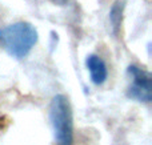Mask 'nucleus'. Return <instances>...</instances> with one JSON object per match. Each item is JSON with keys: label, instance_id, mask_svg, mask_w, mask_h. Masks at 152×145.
Here are the masks:
<instances>
[{"label": "nucleus", "instance_id": "f257e3e1", "mask_svg": "<svg viewBox=\"0 0 152 145\" xmlns=\"http://www.w3.org/2000/svg\"><path fill=\"white\" fill-rule=\"evenodd\" d=\"M36 41L37 31L26 21H18L0 29V44L12 57H26Z\"/></svg>", "mask_w": 152, "mask_h": 145}, {"label": "nucleus", "instance_id": "f03ea898", "mask_svg": "<svg viewBox=\"0 0 152 145\" xmlns=\"http://www.w3.org/2000/svg\"><path fill=\"white\" fill-rule=\"evenodd\" d=\"M50 119L59 145H72V113L66 96L56 95L51 101Z\"/></svg>", "mask_w": 152, "mask_h": 145}, {"label": "nucleus", "instance_id": "7ed1b4c3", "mask_svg": "<svg viewBox=\"0 0 152 145\" xmlns=\"http://www.w3.org/2000/svg\"><path fill=\"white\" fill-rule=\"evenodd\" d=\"M128 73L132 77V84L128 88L127 96L137 101L150 103L152 100V76L150 72L136 65L128 67Z\"/></svg>", "mask_w": 152, "mask_h": 145}, {"label": "nucleus", "instance_id": "20e7f679", "mask_svg": "<svg viewBox=\"0 0 152 145\" xmlns=\"http://www.w3.org/2000/svg\"><path fill=\"white\" fill-rule=\"evenodd\" d=\"M86 65L88 68L89 73H91V80L94 84L102 85L107 80V67H105V63L97 55H89L86 59Z\"/></svg>", "mask_w": 152, "mask_h": 145}, {"label": "nucleus", "instance_id": "39448f33", "mask_svg": "<svg viewBox=\"0 0 152 145\" xmlns=\"http://www.w3.org/2000/svg\"><path fill=\"white\" fill-rule=\"evenodd\" d=\"M124 7H126V0H115L110 11V21L112 25V31L115 35H118L119 29H120L121 17H123Z\"/></svg>", "mask_w": 152, "mask_h": 145}]
</instances>
